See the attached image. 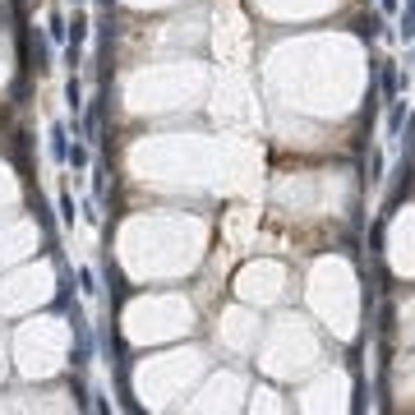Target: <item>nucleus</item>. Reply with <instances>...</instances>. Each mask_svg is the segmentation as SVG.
Returning <instances> with one entry per match:
<instances>
[{
    "instance_id": "obj_10",
    "label": "nucleus",
    "mask_w": 415,
    "mask_h": 415,
    "mask_svg": "<svg viewBox=\"0 0 415 415\" xmlns=\"http://www.w3.org/2000/svg\"><path fill=\"white\" fill-rule=\"evenodd\" d=\"M388 125H392V134L406 125V102H397V97H392V116H388Z\"/></svg>"
},
{
    "instance_id": "obj_14",
    "label": "nucleus",
    "mask_w": 415,
    "mask_h": 415,
    "mask_svg": "<svg viewBox=\"0 0 415 415\" xmlns=\"http://www.w3.org/2000/svg\"><path fill=\"white\" fill-rule=\"evenodd\" d=\"M379 5H383V9H388V14H392V9H401V0H379Z\"/></svg>"
},
{
    "instance_id": "obj_5",
    "label": "nucleus",
    "mask_w": 415,
    "mask_h": 415,
    "mask_svg": "<svg viewBox=\"0 0 415 415\" xmlns=\"http://www.w3.org/2000/svg\"><path fill=\"white\" fill-rule=\"evenodd\" d=\"M401 42H415V0H401Z\"/></svg>"
},
{
    "instance_id": "obj_4",
    "label": "nucleus",
    "mask_w": 415,
    "mask_h": 415,
    "mask_svg": "<svg viewBox=\"0 0 415 415\" xmlns=\"http://www.w3.org/2000/svg\"><path fill=\"white\" fill-rule=\"evenodd\" d=\"M51 157H56V162L69 157V130H65V125H51Z\"/></svg>"
},
{
    "instance_id": "obj_11",
    "label": "nucleus",
    "mask_w": 415,
    "mask_h": 415,
    "mask_svg": "<svg viewBox=\"0 0 415 415\" xmlns=\"http://www.w3.org/2000/svg\"><path fill=\"white\" fill-rule=\"evenodd\" d=\"M33 212H37V226H42V231L51 235V208H46L42 199H33Z\"/></svg>"
},
{
    "instance_id": "obj_16",
    "label": "nucleus",
    "mask_w": 415,
    "mask_h": 415,
    "mask_svg": "<svg viewBox=\"0 0 415 415\" xmlns=\"http://www.w3.org/2000/svg\"><path fill=\"white\" fill-rule=\"evenodd\" d=\"M74 5H83V0H74Z\"/></svg>"
},
{
    "instance_id": "obj_13",
    "label": "nucleus",
    "mask_w": 415,
    "mask_h": 415,
    "mask_svg": "<svg viewBox=\"0 0 415 415\" xmlns=\"http://www.w3.org/2000/svg\"><path fill=\"white\" fill-rule=\"evenodd\" d=\"M61 217H65V226H74V199L69 194H61Z\"/></svg>"
},
{
    "instance_id": "obj_1",
    "label": "nucleus",
    "mask_w": 415,
    "mask_h": 415,
    "mask_svg": "<svg viewBox=\"0 0 415 415\" xmlns=\"http://www.w3.org/2000/svg\"><path fill=\"white\" fill-rule=\"evenodd\" d=\"M69 332H74V351H69V360H74V369H83V364L93 360V328H88V314L78 309V304H69Z\"/></svg>"
},
{
    "instance_id": "obj_3",
    "label": "nucleus",
    "mask_w": 415,
    "mask_h": 415,
    "mask_svg": "<svg viewBox=\"0 0 415 415\" xmlns=\"http://www.w3.org/2000/svg\"><path fill=\"white\" fill-rule=\"evenodd\" d=\"M379 93L388 97V102L401 93V74H397V65H392V61H379Z\"/></svg>"
},
{
    "instance_id": "obj_15",
    "label": "nucleus",
    "mask_w": 415,
    "mask_h": 415,
    "mask_svg": "<svg viewBox=\"0 0 415 415\" xmlns=\"http://www.w3.org/2000/svg\"><path fill=\"white\" fill-rule=\"evenodd\" d=\"M97 5H102V9H111V5H116V0H97Z\"/></svg>"
},
{
    "instance_id": "obj_6",
    "label": "nucleus",
    "mask_w": 415,
    "mask_h": 415,
    "mask_svg": "<svg viewBox=\"0 0 415 415\" xmlns=\"http://www.w3.org/2000/svg\"><path fill=\"white\" fill-rule=\"evenodd\" d=\"M65 102H69V116L83 111V83H78V78H69V83H65Z\"/></svg>"
},
{
    "instance_id": "obj_9",
    "label": "nucleus",
    "mask_w": 415,
    "mask_h": 415,
    "mask_svg": "<svg viewBox=\"0 0 415 415\" xmlns=\"http://www.w3.org/2000/svg\"><path fill=\"white\" fill-rule=\"evenodd\" d=\"M65 162H69V166H74V171H83V166H88V162H93V153H88V148H83V143H74V148H69V157H65Z\"/></svg>"
},
{
    "instance_id": "obj_2",
    "label": "nucleus",
    "mask_w": 415,
    "mask_h": 415,
    "mask_svg": "<svg viewBox=\"0 0 415 415\" xmlns=\"http://www.w3.org/2000/svg\"><path fill=\"white\" fill-rule=\"evenodd\" d=\"M397 175H401V180L392 185V194H388V208H397V203H401V199H406V194L415 190V162H411V157H401V171H397Z\"/></svg>"
},
{
    "instance_id": "obj_7",
    "label": "nucleus",
    "mask_w": 415,
    "mask_h": 415,
    "mask_svg": "<svg viewBox=\"0 0 415 415\" xmlns=\"http://www.w3.org/2000/svg\"><path fill=\"white\" fill-rule=\"evenodd\" d=\"M355 33H360V37H364V42H374V37H379V33H383V19H379V14H364V19H360V24H355Z\"/></svg>"
},
{
    "instance_id": "obj_12",
    "label": "nucleus",
    "mask_w": 415,
    "mask_h": 415,
    "mask_svg": "<svg viewBox=\"0 0 415 415\" xmlns=\"http://www.w3.org/2000/svg\"><path fill=\"white\" fill-rule=\"evenodd\" d=\"M78 286H83V295H97V277H93V268L78 272Z\"/></svg>"
},
{
    "instance_id": "obj_8",
    "label": "nucleus",
    "mask_w": 415,
    "mask_h": 415,
    "mask_svg": "<svg viewBox=\"0 0 415 415\" xmlns=\"http://www.w3.org/2000/svg\"><path fill=\"white\" fill-rule=\"evenodd\" d=\"M88 28H93V24H88V14H74V19H69V46H83Z\"/></svg>"
}]
</instances>
